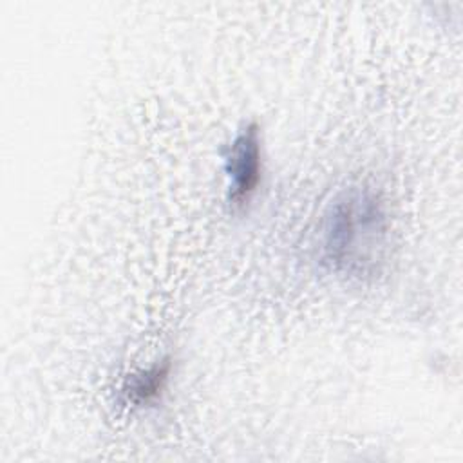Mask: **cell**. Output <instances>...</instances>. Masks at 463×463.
Instances as JSON below:
<instances>
[{
    "label": "cell",
    "mask_w": 463,
    "mask_h": 463,
    "mask_svg": "<svg viewBox=\"0 0 463 463\" xmlns=\"http://www.w3.org/2000/svg\"><path fill=\"white\" fill-rule=\"evenodd\" d=\"M389 219L376 192L353 186L342 192L326 210L320 228L324 264L349 279L373 277L387 250Z\"/></svg>",
    "instance_id": "obj_1"
},
{
    "label": "cell",
    "mask_w": 463,
    "mask_h": 463,
    "mask_svg": "<svg viewBox=\"0 0 463 463\" xmlns=\"http://www.w3.org/2000/svg\"><path fill=\"white\" fill-rule=\"evenodd\" d=\"M228 175V203L233 208H242L253 197L262 179V141L257 123L244 125L224 156Z\"/></svg>",
    "instance_id": "obj_2"
},
{
    "label": "cell",
    "mask_w": 463,
    "mask_h": 463,
    "mask_svg": "<svg viewBox=\"0 0 463 463\" xmlns=\"http://www.w3.org/2000/svg\"><path fill=\"white\" fill-rule=\"evenodd\" d=\"M172 371L170 358H165L148 369H141L132 373L123 385V394L128 403L132 405H148L161 396L168 383V376Z\"/></svg>",
    "instance_id": "obj_3"
}]
</instances>
